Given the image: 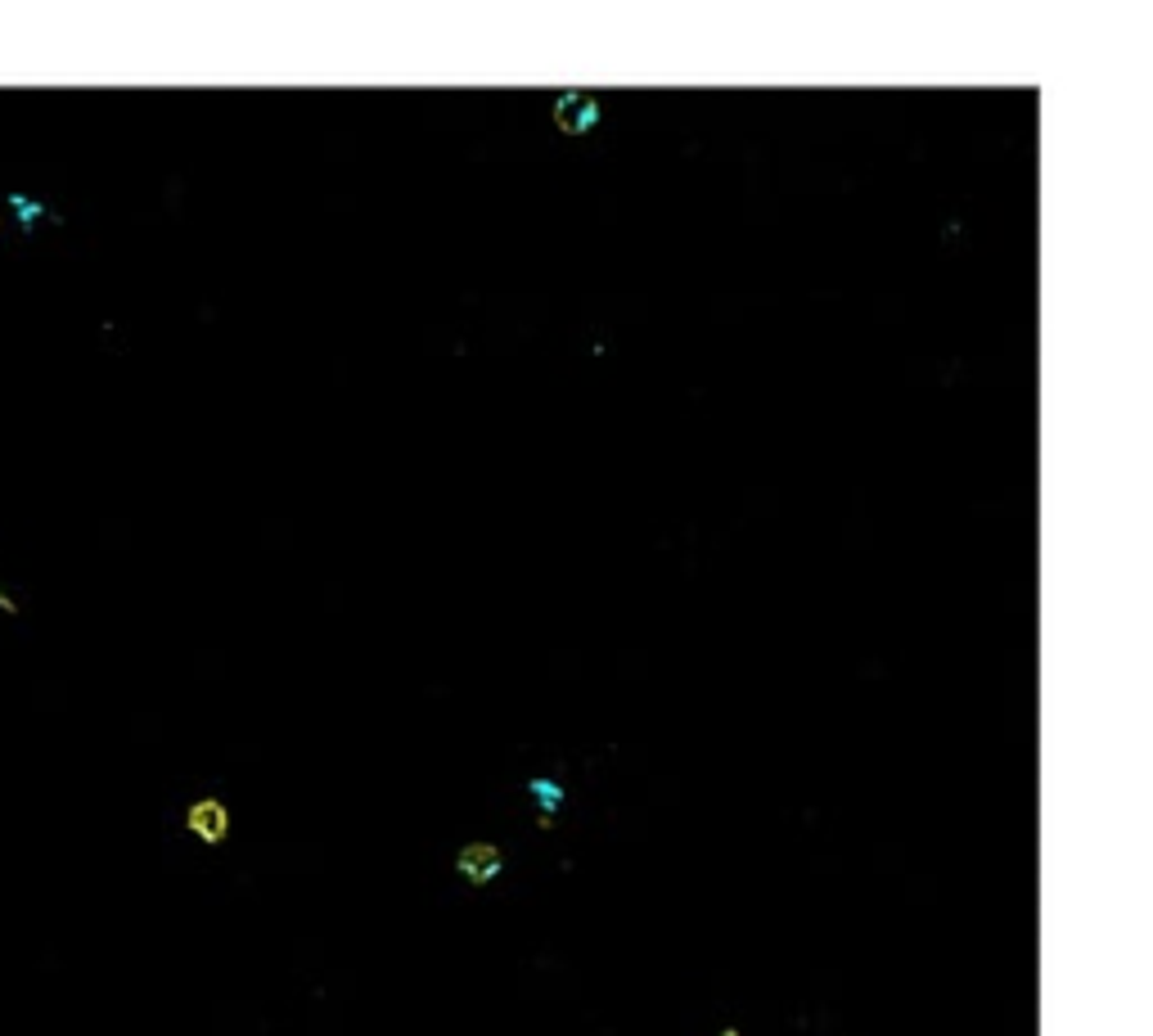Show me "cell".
<instances>
[{"label":"cell","instance_id":"7a4b0ae2","mask_svg":"<svg viewBox=\"0 0 1153 1036\" xmlns=\"http://www.w3.org/2000/svg\"><path fill=\"white\" fill-rule=\"evenodd\" d=\"M455 870H460V879L482 887V883H491L495 874L505 870V856H501V847H495V843H469V847H460V856H455Z\"/></svg>","mask_w":1153,"mask_h":1036},{"label":"cell","instance_id":"6da1fadb","mask_svg":"<svg viewBox=\"0 0 1153 1036\" xmlns=\"http://www.w3.org/2000/svg\"><path fill=\"white\" fill-rule=\"evenodd\" d=\"M185 830H190L198 843H207V847L226 843V834H230L226 803H221V798H198V803H190V811H185Z\"/></svg>","mask_w":1153,"mask_h":1036},{"label":"cell","instance_id":"277c9868","mask_svg":"<svg viewBox=\"0 0 1153 1036\" xmlns=\"http://www.w3.org/2000/svg\"><path fill=\"white\" fill-rule=\"evenodd\" d=\"M527 788H532V794H537V803L545 807V820H541V824H550V816H554V807H559V803H564V788H559V784H550V780H532Z\"/></svg>","mask_w":1153,"mask_h":1036},{"label":"cell","instance_id":"8992f818","mask_svg":"<svg viewBox=\"0 0 1153 1036\" xmlns=\"http://www.w3.org/2000/svg\"><path fill=\"white\" fill-rule=\"evenodd\" d=\"M722 1036H743V1032H739V1028H726V1032H722Z\"/></svg>","mask_w":1153,"mask_h":1036},{"label":"cell","instance_id":"52a82bcc","mask_svg":"<svg viewBox=\"0 0 1153 1036\" xmlns=\"http://www.w3.org/2000/svg\"><path fill=\"white\" fill-rule=\"evenodd\" d=\"M0 226H5V217H0Z\"/></svg>","mask_w":1153,"mask_h":1036},{"label":"cell","instance_id":"3957f363","mask_svg":"<svg viewBox=\"0 0 1153 1036\" xmlns=\"http://www.w3.org/2000/svg\"><path fill=\"white\" fill-rule=\"evenodd\" d=\"M5 203H9V213H14V217H19V226H23V234H32V230H36V226H41V221H50V217H55V221H59V213H55V207H45V203H36V199H32V194H23V190H9V199H5Z\"/></svg>","mask_w":1153,"mask_h":1036},{"label":"cell","instance_id":"5b68a950","mask_svg":"<svg viewBox=\"0 0 1153 1036\" xmlns=\"http://www.w3.org/2000/svg\"><path fill=\"white\" fill-rule=\"evenodd\" d=\"M19 609H23V604H19V595H9V590L0 586V613H9V618H19Z\"/></svg>","mask_w":1153,"mask_h":1036}]
</instances>
